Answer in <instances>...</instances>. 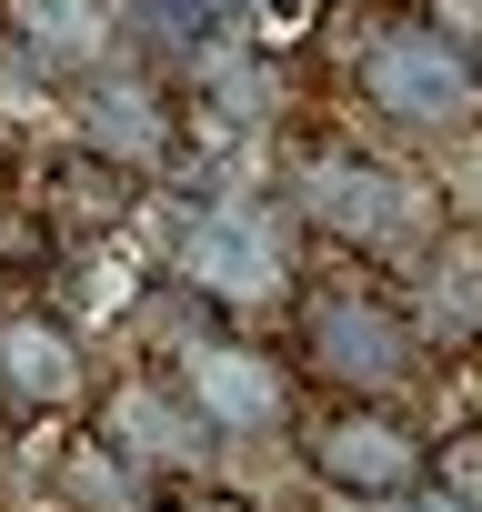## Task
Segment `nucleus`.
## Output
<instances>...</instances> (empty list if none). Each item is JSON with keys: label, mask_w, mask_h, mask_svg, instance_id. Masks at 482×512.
<instances>
[{"label": "nucleus", "mask_w": 482, "mask_h": 512, "mask_svg": "<svg viewBox=\"0 0 482 512\" xmlns=\"http://www.w3.org/2000/svg\"><path fill=\"white\" fill-rule=\"evenodd\" d=\"M292 221L332 251H372V262H422L452 231V201L432 171L412 161H372V151H312L292 171Z\"/></svg>", "instance_id": "nucleus-1"}, {"label": "nucleus", "mask_w": 482, "mask_h": 512, "mask_svg": "<svg viewBox=\"0 0 482 512\" xmlns=\"http://www.w3.org/2000/svg\"><path fill=\"white\" fill-rule=\"evenodd\" d=\"M171 272L211 302V312H272L302 292V251H292V211L221 191V201H181L171 211Z\"/></svg>", "instance_id": "nucleus-2"}, {"label": "nucleus", "mask_w": 482, "mask_h": 512, "mask_svg": "<svg viewBox=\"0 0 482 512\" xmlns=\"http://www.w3.org/2000/svg\"><path fill=\"white\" fill-rule=\"evenodd\" d=\"M352 91H362L392 131H412V141H432V131H482V61H472L462 41H442L412 0H392V11L352 41Z\"/></svg>", "instance_id": "nucleus-3"}, {"label": "nucleus", "mask_w": 482, "mask_h": 512, "mask_svg": "<svg viewBox=\"0 0 482 512\" xmlns=\"http://www.w3.org/2000/svg\"><path fill=\"white\" fill-rule=\"evenodd\" d=\"M292 312H302V372L332 402H402L422 382V332L402 302L362 282H322V292H292Z\"/></svg>", "instance_id": "nucleus-4"}, {"label": "nucleus", "mask_w": 482, "mask_h": 512, "mask_svg": "<svg viewBox=\"0 0 482 512\" xmlns=\"http://www.w3.org/2000/svg\"><path fill=\"white\" fill-rule=\"evenodd\" d=\"M61 121H71L81 151H101V161L141 171V181H171V171H181V101H171V81H161L151 61H131V51H111L101 71L61 81Z\"/></svg>", "instance_id": "nucleus-5"}, {"label": "nucleus", "mask_w": 482, "mask_h": 512, "mask_svg": "<svg viewBox=\"0 0 482 512\" xmlns=\"http://www.w3.org/2000/svg\"><path fill=\"white\" fill-rule=\"evenodd\" d=\"M302 472L332 502H402V492H422L432 442L402 402H322L302 432Z\"/></svg>", "instance_id": "nucleus-6"}, {"label": "nucleus", "mask_w": 482, "mask_h": 512, "mask_svg": "<svg viewBox=\"0 0 482 512\" xmlns=\"http://www.w3.org/2000/svg\"><path fill=\"white\" fill-rule=\"evenodd\" d=\"M171 382L181 402L211 422V442H262L292 422V372L262 352V342H241V332H191L171 352Z\"/></svg>", "instance_id": "nucleus-7"}, {"label": "nucleus", "mask_w": 482, "mask_h": 512, "mask_svg": "<svg viewBox=\"0 0 482 512\" xmlns=\"http://www.w3.org/2000/svg\"><path fill=\"white\" fill-rule=\"evenodd\" d=\"M91 432H101L121 462H141L151 482H181V472L211 452V422L181 402V382H151V372H141V382H111V392L91 402Z\"/></svg>", "instance_id": "nucleus-8"}, {"label": "nucleus", "mask_w": 482, "mask_h": 512, "mask_svg": "<svg viewBox=\"0 0 482 512\" xmlns=\"http://www.w3.org/2000/svg\"><path fill=\"white\" fill-rule=\"evenodd\" d=\"M91 402V352L61 312L11 302L0 312V412H81Z\"/></svg>", "instance_id": "nucleus-9"}, {"label": "nucleus", "mask_w": 482, "mask_h": 512, "mask_svg": "<svg viewBox=\"0 0 482 512\" xmlns=\"http://www.w3.org/2000/svg\"><path fill=\"white\" fill-rule=\"evenodd\" d=\"M0 31H11L51 81H81L121 51V0H0Z\"/></svg>", "instance_id": "nucleus-10"}, {"label": "nucleus", "mask_w": 482, "mask_h": 512, "mask_svg": "<svg viewBox=\"0 0 482 512\" xmlns=\"http://www.w3.org/2000/svg\"><path fill=\"white\" fill-rule=\"evenodd\" d=\"M141 171H121V161H101V151H81V141H61V161H51V201H41V221H61V231H91V241H111L131 211H141Z\"/></svg>", "instance_id": "nucleus-11"}, {"label": "nucleus", "mask_w": 482, "mask_h": 512, "mask_svg": "<svg viewBox=\"0 0 482 512\" xmlns=\"http://www.w3.org/2000/svg\"><path fill=\"white\" fill-rule=\"evenodd\" d=\"M51 482H61V512H151V492H161V482H151L141 462H121L101 432H81V442L51 462Z\"/></svg>", "instance_id": "nucleus-12"}, {"label": "nucleus", "mask_w": 482, "mask_h": 512, "mask_svg": "<svg viewBox=\"0 0 482 512\" xmlns=\"http://www.w3.org/2000/svg\"><path fill=\"white\" fill-rule=\"evenodd\" d=\"M412 272H422V292L442 302V322H452V332H482V221H452Z\"/></svg>", "instance_id": "nucleus-13"}, {"label": "nucleus", "mask_w": 482, "mask_h": 512, "mask_svg": "<svg viewBox=\"0 0 482 512\" xmlns=\"http://www.w3.org/2000/svg\"><path fill=\"white\" fill-rule=\"evenodd\" d=\"M432 492H452L462 512H482V422H462L452 442H432V472H422Z\"/></svg>", "instance_id": "nucleus-14"}, {"label": "nucleus", "mask_w": 482, "mask_h": 512, "mask_svg": "<svg viewBox=\"0 0 482 512\" xmlns=\"http://www.w3.org/2000/svg\"><path fill=\"white\" fill-rule=\"evenodd\" d=\"M151 512H262V502H252V492H231V482H191V472H181V482L151 492Z\"/></svg>", "instance_id": "nucleus-15"}, {"label": "nucleus", "mask_w": 482, "mask_h": 512, "mask_svg": "<svg viewBox=\"0 0 482 512\" xmlns=\"http://www.w3.org/2000/svg\"><path fill=\"white\" fill-rule=\"evenodd\" d=\"M412 11H422V21L442 31V41H462V51L482 61V0H412Z\"/></svg>", "instance_id": "nucleus-16"}, {"label": "nucleus", "mask_w": 482, "mask_h": 512, "mask_svg": "<svg viewBox=\"0 0 482 512\" xmlns=\"http://www.w3.org/2000/svg\"><path fill=\"white\" fill-rule=\"evenodd\" d=\"M392 512H462V502H452V492H432V482H422V492H402V502H392Z\"/></svg>", "instance_id": "nucleus-17"}, {"label": "nucleus", "mask_w": 482, "mask_h": 512, "mask_svg": "<svg viewBox=\"0 0 482 512\" xmlns=\"http://www.w3.org/2000/svg\"><path fill=\"white\" fill-rule=\"evenodd\" d=\"M0 191H11V161H0Z\"/></svg>", "instance_id": "nucleus-18"}]
</instances>
